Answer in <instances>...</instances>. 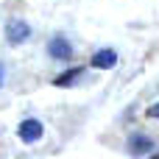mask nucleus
I'll list each match as a JSON object with an SVG mask.
<instances>
[{
	"instance_id": "423d86ee",
	"label": "nucleus",
	"mask_w": 159,
	"mask_h": 159,
	"mask_svg": "<svg viewBox=\"0 0 159 159\" xmlns=\"http://www.w3.org/2000/svg\"><path fill=\"white\" fill-rule=\"evenodd\" d=\"M81 75H84V67H70V70H64L61 75L53 78V87H73Z\"/></svg>"
},
{
	"instance_id": "0eeeda50",
	"label": "nucleus",
	"mask_w": 159,
	"mask_h": 159,
	"mask_svg": "<svg viewBox=\"0 0 159 159\" xmlns=\"http://www.w3.org/2000/svg\"><path fill=\"white\" fill-rule=\"evenodd\" d=\"M145 117H151V120H159V103H151V106H148Z\"/></svg>"
},
{
	"instance_id": "f03ea898",
	"label": "nucleus",
	"mask_w": 159,
	"mask_h": 159,
	"mask_svg": "<svg viewBox=\"0 0 159 159\" xmlns=\"http://www.w3.org/2000/svg\"><path fill=\"white\" fill-rule=\"evenodd\" d=\"M17 137H20L25 145L39 143V140L45 137V126H42V120H36V117H25V120L17 126Z\"/></svg>"
},
{
	"instance_id": "7ed1b4c3",
	"label": "nucleus",
	"mask_w": 159,
	"mask_h": 159,
	"mask_svg": "<svg viewBox=\"0 0 159 159\" xmlns=\"http://www.w3.org/2000/svg\"><path fill=\"white\" fill-rule=\"evenodd\" d=\"M31 39V25L25 22V20H8L6 22V42L8 45H22V42H28Z\"/></svg>"
},
{
	"instance_id": "f257e3e1",
	"label": "nucleus",
	"mask_w": 159,
	"mask_h": 159,
	"mask_svg": "<svg viewBox=\"0 0 159 159\" xmlns=\"http://www.w3.org/2000/svg\"><path fill=\"white\" fill-rule=\"evenodd\" d=\"M73 53H75V48L70 45V39H67L64 34H56V36L48 39V56H50V59H56V61H70Z\"/></svg>"
},
{
	"instance_id": "39448f33",
	"label": "nucleus",
	"mask_w": 159,
	"mask_h": 159,
	"mask_svg": "<svg viewBox=\"0 0 159 159\" xmlns=\"http://www.w3.org/2000/svg\"><path fill=\"white\" fill-rule=\"evenodd\" d=\"M89 64H92L95 70H112V67L117 64V50H112V48H101V50L92 53Z\"/></svg>"
},
{
	"instance_id": "6e6552de",
	"label": "nucleus",
	"mask_w": 159,
	"mask_h": 159,
	"mask_svg": "<svg viewBox=\"0 0 159 159\" xmlns=\"http://www.w3.org/2000/svg\"><path fill=\"white\" fill-rule=\"evenodd\" d=\"M3 81H6V67H3V61H0V87H3Z\"/></svg>"
},
{
	"instance_id": "20e7f679",
	"label": "nucleus",
	"mask_w": 159,
	"mask_h": 159,
	"mask_svg": "<svg viewBox=\"0 0 159 159\" xmlns=\"http://www.w3.org/2000/svg\"><path fill=\"white\" fill-rule=\"evenodd\" d=\"M126 148H129V154H131V157H145V154H154V137H148V134H131Z\"/></svg>"
}]
</instances>
